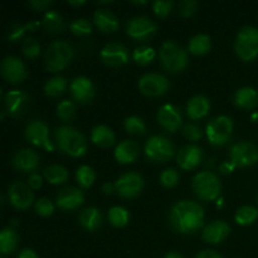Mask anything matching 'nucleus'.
Here are the masks:
<instances>
[{
    "label": "nucleus",
    "mask_w": 258,
    "mask_h": 258,
    "mask_svg": "<svg viewBox=\"0 0 258 258\" xmlns=\"http://www.w3.org/2000/svg\"><path fill=\"white\" fill-rule=\"evenodd\" d=\"M169 219L174 228L181 233H194L204 223V209L193 201H180L173 206Z\"/></svg>",
    "instance_id": "1"
},
{
    "label": "nucleus",
    "mask_w": 258,
    "mask_h": 258,
    "mask_svg": "<svg viewBox=\"0 0 258 258\" xmlns=\"http://www.w3.org/2000/svg\"><path fill=\"white\" fill-rule=\"evenodd\" d=\"M55 141L60 151L71 158H81L87 151V141L83 134L71 126H62L57 128Z\"/></svg>",
    "instance_id": "2"
},
{
    "label": "nucleus",
    "mask_w": 258,
    "mask_h": 258,
    "mask_svg": "<svg viewBox=\"0 0 258 258\" xmlns=\"http://www.w3.org/2000/svg\"><path fill=\"white\" fill-rule=\"evenodd\" d=\"M159 59L164 70L170 73L183 72L189 63L186 50L173 40H166L163 43L159 50Z\"/></svg>",
    "instance_id": "3"
},
{
    "label": "nucleus",
    "mask_w": 258,
    "mask_h": 258,
    "mask_svg": "<svg viewBox=\"0 0 258 258\" xmlns=\"http://www.w3.org/2000/svg\"><path fill=\"white\" fill-rule=\"evenodd\" d=\"M234 50L239 59L252 62L258 58V28L243 27L234 40Z\"/></svg>",
    "instance_id": "4"
},
{
    "label": "nucleus",
    "mask_w": 258,
    "mask_h": 258,
    "mask_svg": "<svg viewBox=\"0 0 258 258\" xmlns=\"http://www.w3.org/2000/svg\"><path fill=\"white\" fill-rule=\"evenodd\" d=\"M193 190L202 201H216L222 191V184L216 174L211 171H201L193 178Z\"/></svg>",
    "instance_id": "5"
},
{
    "label": "nucleus",
    "mask_w": 258,
    "mask_h": 258,
    "mask_svg": "<svg viewBox=\"0 0 258 258\" xmlns=\"http://www.w3.org/2000/svg\"><path fill=\"white\" fill-rule=\"evenodd\" d=\"M73 58V49L66 42H53L45 52V67L50 72H59L64 70Z\"/></svg>",
    "instance_id": "6"
},
{
    "label": "nucleus",
    "mask_w": 258,
    "mask_h": 258,
    "mask_svg": "<svg viewBox=\"0 0 258 258\" xmlns=\"http://www.w3.org/2000/svg\"><path fill=\"white\" fill-rule=\"evenodd\" d=\"M207 138L214 146H222L229 141L233 134V121L228 116H217L207 125Z\"/></svg>",
    "instance_id": "7"
},
{
    "label": "nucleus",
    "mask_w": 258,
    "mask_h": 258,
    "mask_svg": "<svg viewBox=\"0 0 258 258\" xmlns=\"http://www.w3.org/2000/svg\"><path fill=\"white\" fill-rule=\"evenodd\" d=\"M145 155L153 161H168L175 154L173 143L165 136H151L145 144Z\"/></svg>",
    "instance_id": "8"
},
{
    "label": "nucleus",
    "mask_w": 258,
    "mask_h": 258,
    "mask_svg": "<svg viewBox=\"0 0 258 258\" xmlns=\"http://www.w3.org/2000/svg\"><path fill=\"white\" fill-rule=\"evenodd\" d=\"M231 163L239 169L248 168L258 161V148L249 141H239L231 148Z\"/></svg>",
    "instance_id": "9"
},
{
    "label": "nucleus",
    "mask_w": 258,
    "mask_h": 258,
    "mask_svg": "<svg viewBox=\"0 0 258 258\" xmlns=\"http://www.w3.org/2000/svg\"><path fill=\"white\" fill-rule=\"evenodd\" d=\"M139 90L148 97H160L169 90V80L159 73H146L139 80Z\"/></svg>",
    "instance_id": "10"
},
{
    "label": "nucleus",
    "mask_w": 258,
    "mask_h": 258,
    "mask_svg": "<svg viewBox=\"0 0 258 258\" xmlns=\"http://www.w3.org/2000/svg\"><path fill=\"white\" fill-rule=\"evenodd\" d=\"M25 138L37 148H43L49 153L54 151V145L49 140V128L43 121L34 120L28 123L25 127Z\"/></svg>",
    "instance_id": "11"
},
{
    "label": "nucleus",
    "mask_w": 258,
    "mask_h": 258,
    "mask_svg": "<svg viewBox=\"0 0 258 258\" xmlns=\"http://www.w3.org/2000/svg\"><path fill=\"white\" fill-rule=\"evenodd\" d=\"M158 27L155 23L148 17H135L128 20L126 33L133 39L140 40V42H148L150 38L155 35Z\"/></svg>",
    "instance_id": "12"
},
{
    "label": "nucleus",
    "mask_w": 258,
    "mask_h": 258,
    "mask_svg": "<svg viewBox=\"0 0 258 258\" xmlns=\"http://www.w3.org/2000/svg\"><path fill=\"white\" fill-rule=\"evenodd\" d=\"M115 189L122 198H134L144 189V179L138 173H126L116 180Z\"/></svg>",
    "instance_id": "13"
},
{
    "label": "nucleus",
    "mask_w": 258,
    "mask_h": 258,
    "mask_svg": "<svg viewBox=\"0 0 258 258\" xmlns=\"http://www.w3.org/2000/svg\"><path fill=\"white\" fill-rule=\"evenodd\" d=\"M8 201L15 209L25 211L34 202V194L29 185H25L24 183H20V181H15L8 189Z\"/></svg>",
    "instance_id": "14"
},
{
    "label": "nucleus",
    "mask_w": 258,
    "mask_h": 258,
    "mask_svg": "<svg viewBox=\"0 0 258 258\" xmlns=\"http://www.w3.org/2000/svg\"><path fill=\"white\" fill-rule=\"evenodd\" d=\"M101 59L110 67H120L127 64L130 60V53L127 48L118 43H111L105 45L101 50Z\"/></svg>",
    "instance_id": "15"
},
{
    "label": "nucleus",
    "mask_w": 258,
    "mask_h": 258,
    "mask_svg": "<svg viewBox=\"0 0 258 258\" xmlns=\"http://www.w3.org/2000/svg\"><path fill=\"white\" fill-rule=\"evenodd\" d=\"M2 75L4 80L9 83H19L27 78L28 72L25 64L17 57L8 55L4 58L2 64Z\"/></svg>",
    "instance_id": "16"
},
{
    "label": "nucleus",
    "mask_w": 258,
    "mask_h": 258,
    "mask_svg": "<svg viewBox=\"0 0 258 258\" xmlns=\"http://www.w3.org/2000/svg\"><path fill=\"white\" fill-rule=\"evenodd\" d=\"M158 121L163 128L170 133H176L183 125V115L179 107L168 103L159 110Z\"/></svg>",
    "instance_id": "17"
},
{
    "label": "nucleus",
    "mask_w": 258,
    "mask_h": 258,
    "mask_svg": "<svg viewBox=\"0 0 258 258\" xmlns=\"http://www.w3.org/2000/svg\"><path fill=\"white\" fill-rule=\"evenodd\" d=\"M13 166L22 173H34L40 165L39 155L32 149H22L14 155Z\"/></svg>",
    "instance_id": "18"
},
{
    "label": "nucleus",
    "mask_w": 258,
    "mask_h": 258,
    "mask_svg": "<svg viewBox=\"0 0 258 258\" xmlns=\"http://www.w3.org/2000/svg\"><path fill=\"white\" fill-rule=\"evenodd\" d=\"M83 202H85V196L82 191L73 186H68L58 193L55 204L63 211H75L82 206Z\"/></svg>",
    "instance_id": "19"
},
{
    "label": "nucleus",
    "mask_w": 258,
    "mask_h": 258,
    "mask_svg": "<svg viewBox=\"0 0 258 258\" xmlns=\"http://www.w3.org/2000/svg\"><path fill=\"white\" fill-rule=\"evenodd\" d=\"M72 97L80 103H87L95 96V87L92 81L86 76H78L71 82Z\"/></svg>",
    "instance_id": "20"
},
{
    "label": "nucleus",
    "mask_w": 258,
    "mask_h": 258,
    "mask_svg": "<svg viewBox=\"0 0 258 258\" xmlns=\"http://www.w3.org/2000/svg\"><path fill=\"white\" fill-rule=\"evenodd\" d=\"M231 228L224 221H214L202 231V239L208 244H219L228 237Z\"/></svg>",
    "instance_id": "21"
},
{
    "label": "nucleus",
    "mask_w": 258,
    "mask_h": 258,
    "mask_svg": "<svg viewBox=\"0 0 258 258\" xmlns=\"http://www.w3.org/2000/svg\"><path fill=\"white\" fill-rule=\"evenodd\" d=\"M202 158H203V153L199 146L193 145H186L179 151L178 154V165L180 166L183 170H193L197 166L201 164Z\"/></svg>",
    "instance_id": "22"
},
{
    "label": "nucleus",
    "mask_w": 258,
    "mask_h": 258,
    "mask_svg": "<svg viewBox=\"0 0 258 258\" xmlns=\"http://www.w3.org/2000/svg\"><path fill=\"white\" fill-rule=\"evenodd\" d=\"M93 23L102 33H113L120 28L117 17L107 9L96 10L93 14Z\"/></svg>",
    "instance_id": "23"
},
{
    "label": "nucleus",
    "mask_w": 258,
    "mask_h": 258,
    "mask_svg": "<svg viewBox=\"0 0 258 258\" xmlns=\"http://www.w3.org/2000/svg\"><path fill=\"white\" fill-rule=\"evenodd\" d=\"M28 100H29V96H28L24 91H9L4 97L5 108H7L8 113H9L10 116L20 115V112L24 110V106L27 105Z\"/></svg>",
    "instance_id": "24"
},
{
    "label": "nucleus",
    "mask_w": 258,
    "mask_h": 258,
    "mask_svg": "<svg viewBox=\"0 0 258 258\" xmlns=\"http://www.w3.org/2000/svg\"><path fill=\"white\" fill-rule=\"evenodd\" d=\"M211 110V102L208 98L203 95H197L189 100L188 106H186V112L190 120H201L206 117Z\"/></svg>",
    "instance_id": "25"
},
{
    "label": "nucleus",
    "mask_w": 258,
    "mask_h": 258,
    "mask_svg": "<svg viewBox=\"0 0 258 258\" xmlns=\"http://www.w3.org/2000/svg\"><path fill=\"white\" fill-rule=\"evenodd\" d=\"M234 105L243 110H253L258 106V92L253 87H242L234 93Z\"/></svg>",
    "instance_id": "26"
},
{
    "label": "nucleus",
    "mask_w": 258,
    "mask_h": 258,
    "mask_svg": "<svg viewBox=\"0 0 258 258\" xmlns=\"http://www.w3.org/2000/svg\"><path fill=\"white\" fill-rule=\"evenodd\" d=\"M138 144L131 140H123L116 146L115 158L120 164H131L139 156Z\"/></svg>",
    "instance_id": "27"
},
{
    "label": "nucleus",
    "mask_w": 258,
    "mask_h": 258,
    "mask_svg": "<svg viewBox=\"0 0 258 258\" xmlns=\"http://www.w3.org/2000/svg\"><path fill=\"white\" fill-rule=\"evenodd\" d=\"M116 135L110 127L105 125H98L92 128L91 133V141L100 148L107 149L115 144Z\"/></svg>",
    "instance_id": "28"
},
{
    "label": "nucleus",
    "mask_w": 258,
    "mask_h": 258,
    "mask_svg": "<svg viewBox=\"0 0 258 258\" xmlns=\"http://www.w3.org/2000/svg\"><path fill=\"white\" fill-rule=\"evenodd\" d=\"M78 221L80 224L87 231L93 232L101 226L102 223V214L95 207H88V208L83 209L78 216Z\"/></svg>",
    "instance_id": "29"
},
{
    "label": "nucleus",
    "mask_w": 258,
    "mask_h": 258,
    "mask_svg": "<svg viewBox=\"0 0 258 258\" xmlns=\"http://www.w3.org/2000/svg\"><path fill=\"white\" fill-rule=\"evenodd\" d=\"M18 247V234L14 228L8 227L0 232V252L3 256L12 254Z\"/></svg>",
    "instance_id": "30"
},
{
    "label": "nucleus",
    "mask_w": 258,
    "mask_h": 258,
    "mask_svg": "<svg viewBox=\"0 0 258 258\" xmlns=\"http://www.w3.org/2000/svg\"><path fill=\"white\" fill-rule=\"evenodd\" d=\"M43 27L50 34H59L64 30V19L59 13L49 10L43 18Z\"/></svg>",
    "instance_id": "31"
},
{
    "label": "nucleus",
    "mask_w": 258,
    "mask_h": 258,
    "mask_svg": "<svg viewBox=\"0 0 258 258\" xmlns=\"http://www.w3.org/2000/svg\"><path fill=\"white\" fill-rule=\"evenodd\" d=\"M212 40L207 34H197L190 39L188 50L194 55H204L211 50Z\"/></svg>",
    "instance_id": "32"
},
{
    "label": "nucleus",
    "mask_w": 258,
    "mask_h": 258,
    "mask_svg": "<svg viewBox=\"0 0 258 258\" xmlns=\"http://www.w3.org/2000/svg\"><path fill=\"white\" fill-rule=\"evenodd\" d=\"M258 218V208L252 206H242L234 214V221L239 226H251Z\"/></svg>",
    "instance_id": "33"
},
{
    "label": "nucleus",
    "mask_w": 258,
    "mask_h": 258,
    "mask_svg": "<svg viewBox=\"0 0 258 258\" xmlns=\"http://www.w3.org/2000/svg\"><path fill=\"white\" fill-rule=\"evenodd\" d=\"M44 179L52 185H60L67 181L68 171L60 165H50L44 170Z\"/></svg>",
    "instance_id": "34"
},
{
    "label": "nucleus",
    "mask_w": 258,
    "mask_h": 258,
    "mask_svg": "<svg viewBox=\"0 0 258 258\" xmlns=\"http://www.w3.org/2000/svg\"><path fill=\"white\" fill-rule=\"evenodd\" d=\"M130 221V213L126 208L120 206L112 207L108 211V222L116 228H122Z\"/></svg>",
    "instance_id": "35"
},
{
    "label": "nucleus",
    "mask_w": 258,
    "mask_h": 258,
    "mask_svg": "<svg viewBox=\"0 0 258 258\" xmlns=\"http://www.w3.org/2000/svg\"><path fill=\"white\" fill-rule=\"evenodd\" d=\"M67 88V80L63 76H55L47 81L44 85V93L49 97H58Z\"/></svg>",
    "instance_id": "36"
},
{
    "label": "nucleus",
    "mask_w": 258,
    "mask_h": 258,
    "mask_svg": "<svg viewBox=\"0 0 258 258\" xmlns=\"http://www.w3.org/2000/svg\"><path fill=\"white\" fill-rule=\"evenodd\" d=\"M76 180L78 185L83 189H88L93 185L96 180V174L93 169L88 165H82L76 171Z\"/></svg>",
    "instance_id": "37"
},
{
    "label": "nucleus",
    "mask_w": 258,
    "mask_h": 258,
    "mask_svg": "<svg viewBox=\"0 0 258 258\" xmlns=\"http://www.w3.org/2000/svg\"><path fill=\"white\" fill-rule=\"evenodd\" d=\"M155 57H156L155 49L151 47H146V45L136 48L133 53V59L140 66L150 64V63L155 59Z\"/></svg>",
    "instance_id": "38"
},
{
    "label": "nucleus",
    "mask_w": 258,
    "mask_h": 258,
    "mask_svg": "<svg viewBox=\"0 0 258 258\" xmlns=\"http://www.w3.org/2000/svg\"><path fill=\"white\" fill-rule=\"evenodd\" d=\"M123 126L125 130L127 131L130 135H138L141 136L146 133V126L144 121L138 116H130L123 121Z\"/></svg>",
    "instance_id": "39"
},
{
    "label": "nucleus",
    "mask_w": 258,
    "mask_h": 258,
    "mask_svg": "<svg viewBox=\"0 0 258 258\" xmlns=\"http://www.w3.org/2000/svg\"><path fill=\"white\" fill-rule=\"evenodd\" d=\"M70 30L76 37H85V35H90L92 33V25L85 18H78L71 23Z\"/></svg>",
    "instance_id": "40"
},
{
    "label": "nucleus",
    "mask_w": 258,
    "mask_h": 258,
    "mask_svg": "<svg viewBox=\"0 0 258 258\" xmlns=\"http://www.w3.org/2000/svg\"><path fill=\"white\" fill-rule=\"evenodd\" d=\"M23 54L28 58V59H37L40 55V44L35 38L28 37L23 42Z\"/></svg>",
    "instance_id": "41"
},
{
    "label": "nucleus",
    "mask_w": 258,
    "mask_h": 258,
    "mask_svg": "<svg viewBox=\"0 0 258 258\" xmlns=\"http://www.w3.org/2000/svg\"><path fill=\"white\" fill-rule=\"evenodd\" d=\"M76 113V106L72 101L64 100L62 102L58 103L57 106V115L63 122H68L75 117Z\"/></svg>",
    "instance_id": "42"
},
{
    "label": "nucleus",
    "mask_w": 258,
    "mask_h": 258,
    "mask_svg": "<svg viewBox=\"0 0 258 258\" xmlns=\"http://www.w3.org/2000/svg\"><path fill=\"white\" fill-rule=\"evenodd\" d=\"M179 179H180V175L178 171L174 169H166L161 173L160 184L165 188H175L179 184Z\"/></svg>",
    "instance_id": "43"
},
{
    "label": "nucleus",
    "mask_w": 258,
    "mask_h": 258,
    "mask_svg": "<svg viewBox=\"0 0 258 258\" xmlns=\"http://www.w3.org/2000/svg\"><path fill=\"white\" fill-rule=\"evenodd\" d=\"M35 212L40 217H50L54 213V204L48 198H39L34 204Z\"/></svg>",
    "instance_id": "44"
},
{
    "label": "nucleus",
    "mask_w": 258,
    "mask_h": 258,
    "mask_svg": "<svg viewBox=\"0 0 258 258\" xmlns=\"http://www.w3.org/2000/svg\"><path fill=\"white\" fill-rule=\"evenodd\" d=\"M174 8L173 2H163V0H156L153 3V10L155 15L159 18H166L171 13Z\"/></svg>",
    "instance_id": "45"
},
{
    "label": "nucleus",
    "mask_w": 258,
    "mask_h": 258,
    "mask_svg": "<svg viewBox=\"0 0 258 258\" xmlns=\"http://www.w3.org/2000/svg\"><path fill=\"white\" fill-rule=\"evenodd\" d=\"M179 7V14L184 18H189L197 12L198 8V3L196 0H184L178 4Z\"/></svg>",
    "instance_id": "46"
},
{
    "label": "nucleus",
    "mask_w": 258,
    "mask_h": 258,
    "mask_svg": "<svg viewBox=\"0 0 258 258\" xmlns=\"http://www.w3.org/2000/svg\"><path fill=\"white\" fill-rule=\"evenodd\" d=\"M183 135L190 141H199L202 139V130L197 125L189 123L183 128Z\"/></svg>",
    "instance_id": "47"
},
{
    "label": "nucleus",
    "mask_w": 258,
    "mask_h": 258,
    "mask_svg": "<svg viewBox=\"0 0 258 258\" xmlns=\"http://www.w3.org/2000/svg\"><path fill=\"white\" fill-rule=\"evenodd\" d=\"M27 25H22V24H15L13 25L12 29L9 30V34H8V39L10 42H18L19 39H22L24 33L27 32Z\"/></svg>",
    "instance_id": "48"
},
{
    "label": "nucleus",
    "mask_w": 258,
    "mask_h": 258,
    "mask_svg": "<svg viewBox=\"0 0 258 258\" xmlns=\"http://www.w3.org/2000/svg\"><path fill=\"white\" fill-rule=\"evenodd\" d=\"M28 185L32 190H38V189L42 188L43 185V178L37 173L30 174L29 178H28Z\"/></svg>",
    "instance_id": "49"
},
{
    "label": "nucleus",
    "mask_w": 258,
    "mask_h": 258,
    "mask_svg": "<svg viewBox=\"0 0 258 258\" xmlns=\"http://www.w3.org/2000/svg\"><path fill=\"white\" fill-rule=\"evenodd\" d=\"M53 4L52 0H35V2H30L29 5L37 12H42V10H45L48 7Z\"/></svg>",
    "instance_id": "50"
},
{
    "label": "nucleus",
    "mask_w": 258,
    "mask_h": 258,
    "mask_svg": "<svg viewBox=\"0 0 258 258\" xmlns=\"http://www.w3.org/2000/svg\"><path fill=\"white\" fill-rule=\"evenodd\" d=\"M196 258H223L219 253L217 252L211 251V249H206V251H202L197 253Z\"/></svg>",
    "instance_id": "51"
},
{
    "label": "nucleus",
    "mask_w": 258,
    "mask_h": 258,
    "mask_svg": "<svg viewBox=\"0 0 258 258\" xmlns=\"http://www.w3.org/2000/svg\"><path fill=\"white\" fill-rule=\"evenodd\" d=\"M236 166L231 163V161H224L221 166H219V170H221L222 174H231L233 173Z\"/></svg>",
    "instance_id": "52"
},
{
    "label": "nucleus",
    "mask_w": 258,
    "mask_h": 258,
    "mask_svg": "<svg viewBox=\"0 0 258 258\" xmlns=\"http://www.w3.org/2000/svg\"><path fill=\"white\" fill-rule=\"evenodd\" d=\"M18 258H39V257H38V254L35 253L33 249L27 248V249H23V251L20 252Z\"/></svg>",
    "instance_id": "53"
},
{
    "label": "nucleus",
    "mask_w": 258,
    "mask_h": 258,
    "mask_svg": "<svg viewBox=\"0 0 258 258\" xmlns=\"http://www.w3.org/2000/svg\"><path fill=\"white\" fill-rule=\"evenodd\" d=\"M102 191L106 194V196H111L113 191H116L115 189V184H111V183H105L102 185Z\"/></svg>",
    "instance_id": "54"
},
{
    "label": "nucleus",
    "mask_w": 258,
    "mask_h": 258,
    "mask_svg": "<svg viewBox=\"0 0 258 258\" xmlns=\"http://www.w3.org/2000/svg\"><path fill=\"white\" fill-rule=\"evenodd\" d=\"M40 25L39 22H30L27 24V29L29 30H35Z\"/></svg>",
    "instance_id": "55"
},
{
    "label": "nucleus",
    "mask_w": 258,
    "mask_h": 258,
    "mask_svg": "<svg viewBox=\"0 0 258 258\" xmlns=\"http://www.w3.org/2000/svg\"><path fill=\"white\" fill-rule=\"evenodd\" d=\"M165 258H184V257L181 256L180 253H178V252H170V253L166 254Z\"/></svg>",
    "instance_id": "56"
},
{
    "label": "nucleus",
    "mask_w": 258,
    "mask_h": 258,
    "mask_svg": "<svg viewBox=\"0 0 258 258\" xmlns=\"http://www.w3.org/2000/svg\"><path fill=\"white\" fill-rule=\"evenodd\" d=\"M68 4L70 5H72V7H81V5H83V4H86V2L85 0H82V2H72V0H70V2H68Z\"/></svg>",
    "instance_id": "57"
},
{
    "label": "nucleus",
    "mask_w": 258,
    "mask_h": 258,
    "mask_svg": "<svg viewBox=\"0 0 258 258\" xmlns=\"http://www.w3.org/2000/svg\"><path fill=\"white\" fill-rule=\"evenodd\" d=\"M133 4H136V5H145V4H148V2H146V0H144V2H133Z\"/></svg>",
    "instance_id": "58"
},
{
    "label": "nucleus",
    "mask_w": 258,
    "mask_h": 258,
    "mask_svg": "<svg viewBox=\"0 0 258 258\" xmlns=\"http://www.w3.org/2000/svg\"><path fill=\"white\" fill-rule=\"evenodd\" d=\"M257 204H258V197H257Z\"/></svg>",
    "instance_id": "59"
}]
</instances>
